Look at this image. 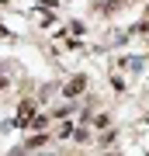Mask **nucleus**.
I'll list each match as a JSON object with an SVG mask.
<instances>
[{
  "instance_id": "obj_4",
  "label": "nucleus",
  "mask_w": 149,
  "mask_h": 156,
  "mask_svg": "<svg viewBox=\"0 0 149 156\" xmlns=\"http://www.w3.org/2000/svg\"><path fill=\"white\" fill-rule=\"evenodd\" d=\"M108 4H122V0H108Z\"/></svg>"
},
{
  "instance_id": "obj_1",
  "label": "nucleus",
  "mask_w": 149,
  "mask_h": 156,
  "mask_svg": "<svg viewBox=\"0 0 149 156\" xmlns=\"http://www.w3.org/2000/svg\"><path fill=\"white\" fill-rule=\"evenodd\" d=\"M83 87H87V76H73L69 83H66V97H76Z\"/></svg>"
},
{
  "instance_id": "obj_2",
  "label": "nucleus",
  "mask_w": 149,
  "mask_h": 156,
  "mask_svg": "<svg viewBox=\"0 0 149 156\" xmlns=\"http://www.w3.org/2000/svg\"><path fill=\"white\" fill-rule=\"evenodd\" d=\"M31 115H35V104H31V101H24V104H21V111H17V122L28 125V118H31Z\"/></svg>"
},
{
  "instance_id": "obj_3",
  "label": "nucleus",
  "mask_w": 149,
  "mask_h": 156,
  "mask_svg": "<svg viewBox=\"0 0 149 156\" xmlns=\"http://www.w3.org/2000/svg\"><path fill=\"white\" fill-rule=\"evenodd\" d=\"M45 125H49V118H45V115H38V118L31 122V128H45Z\"/></svg>"
}]
</instances>
